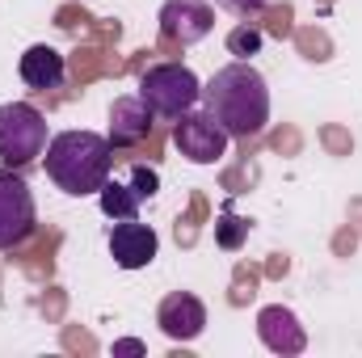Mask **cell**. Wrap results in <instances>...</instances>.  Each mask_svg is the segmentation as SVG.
<instances>
[{"label": "cell", "mask_w": 362, "mask_h": 358, "mask_svg": "<svg viewBox=\"0 0 362 358\" xmlns=\"http://www.w3.org/2000/svg\"><path fill=\"white\" fill-rule=\"evenodd\" d=\"M262 30L257 25H236L232 34H228V55H236V59H253L257 51H262Z\"/></svg>", "instance_id": "14"}, {"label": "cell", "mask_w": 362, "mask_h": 358, "mask_svg": "<svg viewBox=\"0 0 362 358\" xmlns=\"http://www.w3.org/2000/svg\"><path fill=\"white\" fill-rule=\"evenodd\" d=\"M245 236H249V224H245L240 215L223 211V219L215 224V241H219V249H240V245H245Z\"/></svg>", "instance_id": "15"}, {"label": "cell", "mask_w": 362, "mask_h": 358, "mask_svg": "<svg viewBox=\"0 0 362 358\" xmlns=\"http://www.w3.org/2000/svg\"><path fill=\"white\" fill-rule=\"evenodd\" d=\"M156 325H160V333L169 337V342H198L202 337V329H206V308H202V299L198 295H189V291H173V295H165L160 299V308H156Z\"/></svg>", "instance_id": "8"}, {"label": "cell", "mask_w": 362, "mask_h": 358, "mask_svg": "<svg viewBox=\"0 0 362 358\" xmlns=\"http://www.w3.org/2000/svg\"><path fill=\"white\" fill-rule=\"evenodd\" d=\"M152 110H148V101L139 97V93H131V97H118L114 105H110V144L114 148H135V144H144L148 139V131H152Z\"/></svg>", "instance_id": "11"}, {"label": "cell", "mask_w": 362, "mask_h": 358, "mask_svg": "<svg viewBox=\"0 0 362 358\" xmlns=\"http://www.w3.org/2000/svg\"><path fill=\"white\" fill-rule=\"evenodd\" d=\"M17 72H21V81H25L34 93H47V89H59V85H64L68 64H64V55H59L55 47L38 42V47H30V51L21 55Z\"/></svg>", "instance_id": "12"}, {"label": "cell", "mask_w": 362, "mask_h": 358, "mask_svg": "<svg viewBox=\"0 0 362 358\" xmlns=\"http://www.w3.org/2000/svg\"><path fill=\"white\" fill-rule=\"evenodd\" d=\"M156 249H160L156 232L148 224H139V219H118V228L110 232V258H114V266H122V270L152 266Z\"/></svg>", "instance_id": "10"}, {"label": "cell", "mask_w": 362, "mask_h": 358, "mask_svg": "<svg viewBox=\"0 0 362 358\" xmlns=\"http://www.w3.org/2000/svg\"><path fill=\"white\" fill-rule=\"evenodd\" d=\"M257 337H262V346L270 354H282V358L308 350V333H303L299 316L291 308H282V304H270V308L257 312Z\"/></svg>", "instance_id": "9"}, {"label": "cell", "mask_w": 362, "mask_h": 358, "mask_svg": "<svg viewBox=\"0 0 362 358\" xmlns=\"http://www.w3.org/2000/svg\"><path fill=\"white\" fill-rule=\"evenodd\" d=\"M219 4H223L228 13H236V17H257L270 0H219Z\"/></svg>", "instance_id": "17"}, {"label": "cell", "mask_w": 362, "mask_h": 358, "mask_svg": "<svg viewBox=\"0 0 362 358\" xmlns=\"http://www.w3.org/2000/svg\"><path fill=\"white\" fill-rule=\"evenodd\" d=\"M34 228H38V207L25 178H17L13 169H0V249L21 245Z\"/></svg>", "instance_id": "6"}, {"label": "cell", "mask_w": 362, "mask_h": 358, "mask_svg": "<svg viewBox=\"0 0 362 358\" xmlns=\"http://www.w3.org/2000/svg\"><path fill=\"white\" fill-rule=\"evenodd\" d=\"M202 110L232 135V139H253L270 122V89L266 76L249 59H232L202 85Z\"/></svg>", "instance_id": "1"}, {"label": "cell", "mask_w": 362, "mask_h": 358, "mask_svg": "<svg viewBox=\"0 0 362 358\" xmlns=\"http://www.w3.org/2000/svg\"><path fill=\"white\" fill-rule=\"evenodd\" d=\"M228 131L206 114V110H185L173 127V148L189 165H219L228 156Z\"/></svg>", "instance_id": "5"}, {"label": "cell", "mask_w": 362, "mask_h": 358, "mask_svg": "<svg viewBox=\"0 0 362 358\" xmlns=\"http://www.w3.org/2000/svg\"><path fill=\"white\" fill-rule=\"evenodd\" d=\"M139 97L148 101V110L156 118H181L185 110L198 105L202 81L185 68V64H152L139 76Z\"/></svg>", "instance_id": "4"}, {"label": "cell", "mask_w": 362, "mask_h": 358, "mask_svg": "<svg viewBox=\"0 0 362 358\" xmlns=\"http://www.w3.org/2000/svg\"><path fill=\"white\" fill-rule=\"evenodd\" d=\"M97 202H101V215L105 219H139V194H135V185H127V181H114L105 178V185L97 190Z\"/></svg>", "instance_id": "13"}, {"label": "cell", "mask_w": 362, "mask_h": 358, "mask_svg": "<svg viewBox=\"0 0 362 358\" xmlns=\"http://www.w3.org/2000/svg\"><path fill=\"white\" fill-rule=\"evenodd\" d=\"M47 118L30 101H4L0 105V161L8 169H25L47 152Z\"/></svg>", "instance_id": "3"}, {"label": "cell", "mask_w": 362, "mask_h": 358, "mask_svg": "<svg viewBox=\"0 0 362 358\" xmlns=\"http://www.w3.org/2000/svg\"><path fill=\"white\" fill-rule=\"evenodd\" d=\"M156 21H160V38L181 47H194L215 30V13L206 0H165Z\"/></svg>", "instance_id": "7"}, {"label": "cell", "mask_w": 362, "mask_h": 358, "mask_svg": "<svg viewBox=\"0 0 362 358\" xmlns=\"http://www.w3.org/2000/svg\"><path fill=\"white\" fill-rule=\"evenodd\" d=\"M144 346L135 342V337H122V342H114V354H139Z\"/></svg>", "instance_id": "18"}, {"label": "cell", "mask_w": 362, "mask_h": 358, "mask_svg": "<svg viewBox=\"0 0 362 358\" xmlns=\"http://www.w3.org/2000/svg\"><path fill=\"white\" fill-rule=\"evenodd\" d=\"M42 156H47V178L72 198L97 194L114 169V144L97 131H59Z\"/></svg>", "instance_id": "2"}, {"label": "cell", "mask_w": 362, "mask_h": 358, "mask_svg": "<svg viewBox=\"0 0 362 358\" xmlns=\"http://www.w3.org/2000/svg\"><path fill=\"white\" fill-rule=\"evenodd\" d=\"M131 185H135V194H139V198H152V194L160 190V178H156V169L135 165V169H131Z\"/></svg>", "instance_id": "16"}]
</instances>
